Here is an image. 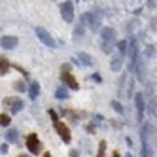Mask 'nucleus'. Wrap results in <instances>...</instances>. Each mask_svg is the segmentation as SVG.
Instances as JSON below:
<instances>
[{"mask_svg":"<svg viewBox=\"0 0 157 157\" xmlns=\"http://www.w3.org/2000/svg\"><path fill=\"white\" fill-rule=\"evenodd\" d=\"M100 36H102V51L110 53L114 49V44H116V30L112 27H106V29H102Z\"/></svg>","mask_w":157,"mask_h":157,"instance_id":"f257e3e1","label":"nucleus"},{"mask_svg":"<svg viewBox=\"0 0 157 157\" xmlns=\"http://www.w3.org/2000/svg\"><path fill=\"white\" fill-rule=\"evenodd\" d=\"M34 32H36V36L40 38V42L44 44V46H48V48H51V49H55V48H57V42L53 40V36L49 34V32H48L46 29L36 27V29H34Z\"/></svg>","mask_w":157,"mask_h":157,"instance_id":"f03ea898","label":"nucleus"},{"mask_svg":"<svg viewBox=\"0 0 157 157\" xmlns=\"http://www.w3.org/2000/svg\"><path fill=\"white\" fill-rule=\"evenodd\" d=\"M53 123H55V131L59 132V136L63 138V142H64V144H68V142L72 140V134H70V129L66 127V125H64V123H63V121H61L59 117H57V119H53Z\"/></svg>","mask_w":157,"mask_h":157,"instance_id":"7ed1b4c3","label":"nucleus"},{"mask_svg":"<svg viewBox=\"0 0 157 157\" xmlns=\"http://www.w3.org/2000/svg\"><path fill=\"white\" fill-rule=\"evenodd\" d=\"M82 21L91 29V30H98L100 29V15H97V13H91V12H87V13H83V17H82Z\"/></svg>","mask_w":157,"mask_h":157,"instance_id":"20e7f679","label":"nucleus"},{"mask_svg":"<svg viewBox=\"0 0 157 157\" xmlns=\"http://www.w3.org/2000/svg\"><path fill=\"white\" fill-rule=\"evenodd\" d=\"M4 106H10V110H12L13 114H17V112L23 110L25 102H23L19 97H6V98H4Z\"/></svg>","mask_w":157,"mask_h":157,"instance_id":"39448f33","label":"nucleus"},{"mask_svg":"<svg viewBox=\"0 0 157 157\" xmlns=\"http://www.w3.org/2000/svg\"><path fill=\"white\" fill-rule=\"evenodd\" d=\"M27 148H29V151H32V153H40L42 151V142H40V138H38V134H29L27 136Z\"/></svg>","mask_w":157,"mask_h":157,"instance_id":"423d86ee","label":"nucleus"},{"mask_svg":"<svg viewBox=\"0 0 157 157\" xmlns=\"http://www.w3.org/2000/svg\"><path fill=\"white\" fill-rule=\"evenodd\" d=\"M61 15H63V19L66 21V23H70V21L74 19V4L70 2V0H66V2L61 4Z\"/></svg>","mask_w":157,"mask_h":157,"instance_id":"0eeeda50","label":"nucleus"},{"mask_svg":"<svg viewBox=\"0 0 157 157\" xmlns=\"http://www.w3.org/2000/svg\"><path fill=\"white\" fill-rule=\"evenodd\" d=\"M127 51H129V68H134V66H136V55H138L136 42L127 44Z\"/></svg>","mask_w":157,"mask_h":157,"instance_id":"6e6552de","label":"nucleus"},{"mask_svg":"<svg viewBox=\"0 0 157 157\" xmlns=\"http://www.w3.org/2000/svg\"><path fill=\"white\" fill-rule=\"evenodd\" d=\"M17 44H19V40L15 36H2L0 38V46L4 49H13V48H17Z\"/></svg>","mask_w":157,"mask_h":157,"instance_id":"1a4fd4ad","label":"nucleus"},{"mask_svg":"<svg viewBox=\"0 0 157 157\" xmlns=\"http://www.w3.org/2000/svg\"><path fill=\"white\" fill-rule=\"evenodd\" d=\"M134 104H136V116H138V121H142L144 119V97L138 93L136 97H134Z\"/></svg>","mask_w":157,"mask_h":157,"instance_id":"9d476101","label":"nucleus"},{"mask_svg":"<svg viewBox=\"0 0 157 157\" xmlns=\"http://www.w3.org/2000/svg\"><path fill=\"white\" fill-rule=\"evenodd\" d=\"M61 80H63V82H64L66 85H68L70 89H78V82L74 80V76H72V74H68V72H64V74L61 76Z\"/></svg>","mask_w":157,"mask_h":157,"instance_id":"9b49d317","label":"nucleus"},{"mask_svg":"<svg viewBox=\"0 0 157 157\" xmlns=\"http://www.w3.org/2000/svg\"><path fill=\"white\" fill-rule=\"evenodd\" d=\"M121 64H123V61H121V53H119V55H116V57H112L110 68L114 70V72H117V70H121Z\"/></svg>","mask_w":157,"mask_h":157,"instance_id":"f8f14e48","label":"nucleus"},{"mask_svg":"<svg viewBox=\"0 0 157 157\" xmlns=\"http://www.w3.org/2000/svg\"><path fill=\"white\" fill-rule=\"evenodd\" d=\"M29 95H30L32 100L38 98V95H40V83H38V82H32V83H30V87H29Z\"/></svg>","mask_w":157,"mask_h":157,"instance_id":"ddd939ff","label":"nucleus"},{"mask_svg":"<svg viewBox=\"0 0 157 157\" xmlns=\"http://www.w3.org/2000/svg\"><path fill=\"white\" fill-rule=\"evenodd\" d=\"M78 59H80L82 64H85V66H91L93 64V57H91V55H87V53H78Z\"/></svg>","mask_w":157,"mask_h":157,"instance_id":"4468645a","label":"nucleus"},{"mask_svg":"<svg viewBox=\"0 0 157 157\" xmlns=\"http://www.w3.org/2000/svg\"><path fill=\"white\" fill-rule=\"evenodd\" d=\"M8 70H10V61H8V59H4V57H0V76L6 74Z\"/></svg>","mask_w":157,"mask_h":157,"instance_id":"2eb2a0df","label":"nucleus"},{"mask_svg":"<svg viewBox=\"0 0 157 157\" xmlns=\"http://www.w3.org/2000/svg\"><path fill=\"white\" fill-rule=\"evenodd\" d=\"M55 97L64 100V98H68V93H66V89H64V87H59V89H57V93H55Z\"/></svg>","mask_w":157,"mask_h":157,"instance_id":"dca6fc26","label":"nucleus"},{"mask_svg":"<svg viewBox=\"0 0 157 157\" xmlns=\"http://www.w3.org/2000/svg\"><path fill=\"white\" fill-rule=\"evenodd\" d=\"M6 138H8V142H15V140H17V131H15V129H12V131H8V134H6Z\"/></svg>","mask_w":157,"mask_h":157,"instance_id":"f3484780","label":"nucleus"},{"mask_svg":"<svg viewBox=\"0 0 157 157\" xmlns=\"http://www.w3.org/2000/svg\"><path fill=\"white\" fill-rule=\"evenodd\" d=\"M10 125V116L0 114V127H8Z\"/></svg>","mask_w":157,"mask_h":157,"instance_id":"a211bd4d","label":"nucleus"},{"mask_svg":"<svg viewBox=\"0 0 157 157\" xmlns=\"http://www.w3.org/2000/svg\"><path fill=\"white\" fill-rule=\"evenodd\" d=\"M117 49L121 55H125L127 53V42H117Z\"/></svg>","mask_w":157,"mask_h":157,"instance_id":"6ab92c4d","label":"nucleus"},{"mask_svg":"<svg viewBox=\"0 0 157 157\" xmlns=\"http://www.w3.org/2000/svg\"><path fill=\"white\" fill-rule=\"evenodd\" d=\"M112 106H114V110H116V112H119V114L123 112V106H121V104L117 102V100H114V102H112Z\"/></svg>","mask_w":157,"mask_h":157,"instance_id":"aec40b11","label":"nucleus"},{"mask_svg":"<svg viewBox=\"0 0 157 157\" xmlns=\"http://www.w3.org/2000/svg\"><path fill=\"white\" fill-rule=\"evenodd\" d=\"M100 151H98V157H104V150H106V142H100Z\"/></svg>","mask_w":157,"mask_h":157,"instance_id":"412c9836","label":"nucleus"},{"mask_svg":"<svg viewBox=\"0 0 157 157\" xmlns=\"http://www.w3.org/2000/svg\"><path fill=\"white\" fill-rule=\"evenodd\" d=\"M15 89H19V91H25V83H23V82H15Z\"/></svg>","mask_w":157,"mask_h":157,"instance_id":"4be33fe9","label":"nucleus"},{"mask_svg":"<svg viewBox=\"0 0 157 157\" xmlns=\"http://www.w3.org/2000/svg\"><path fill=\"white\" fill-rule=\"evenodd\" d=\"M0 151H2V153H8V144H2V146H0Z\"/></svg>","mask_w":157,"mask_h":157,"instance_id":"5701e85b","label":"nucleus"},{"mask_svg":"<svg viewBox=\"0 0 157 157\" xmlns=\"http://www.w3.org/2000/svg\"><path fill=\"white\" fill-rule=\"evenodd\" d=\"M68 157H80V153H78V150H72V151H70V155H68Z\"/></svg>","mask_w":157,"mask_h":157,"instance_id":"b1692460","label":"nucleus"},{"mask_svg":"<svg viewBox=\"0 0 157 157\" xmlns=\"http://www.w3.org/2000/svg\"><path fill=\"white\" fill-rule=\"evenodd\" d=\"M148 6H150V8H155V0H150V2H148Z\"/></svg>","mask_w":157,"mask_h":157,"instance_id":"393cba45","label":"nucleus"},{"mask_svg":"<svg viewBox=\"0 0 157 157\" xmlns=\"http://www.w3.org/2000/svg\"><path fill=\"white\" fill-rule=\"evenodd\" d=\"M114 157H119V153H117V151H116V153H114Z\"/></svg>","mask_w":157,"mask_h":157,"instance_id":"a878e982","label":"nucleus"},{"mask_svg":"<svg viewBox=\"0 0 157 157\" xmlns=\"http://www.w3.org/2000/svg\"><path fill=\"white\" fill-rule=\"evenodd\" d=\"M44 157H51V155H49V153H46V155H44Z\"/></svg>","mask_w":157,"mask_h":157,"instance_id":"bb28decb","label":"nucleus"},{"mask_svg":"<svg viewBox=\"0 0 157 157\" xmlns=\"http://www.w3.org/2000/svg\"><path fill=\"white\" fill-rule=\"evenodd\" d=\"M125 157H131V153H127V155H125Z\"/></svg>","mask_w":157,"mask_h":157,"instance_id":"cd10ccee","label":"nucleus"},{"mask_svg":"<svg viewBox=\"0 0 157 157\" xmlns=\"http://www.w3.org/2000/svg\"><path fill=\"white\" fill-rule=\"evenodd\" d=\"M19 157H27V155H19Z\"/></svg>","mask_w":157,"mask_h":157,"instance_id":"c85d7f7f","label":"nucleus"}]
</instances>
